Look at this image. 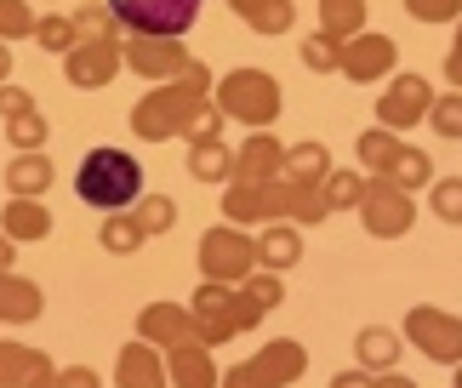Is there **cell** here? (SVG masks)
<instances>
[{"label": "cell", "instance_id": "cell-36", "mask_svg": "<svg viewBox=\"0 0 462 388\" xmlns=\"http://www.w3.org/2000/svg\"><path fill=\"white\" fill-rule=\"evenodd\" d=\"M240 291H245V297H252V303H257L263 314H269V309H280V303H286V286H280V274H274V269H252V274H245V280H240Z\"/></svg>", "mask_w": 462, "mask_h": 388}, {"label": "cell", "instance_id": "cell-12", "mask_svg": "<svg viewBox=\"0 0 462 388\" xmlns=\"http://www.w3.org/2000/svg\"><path fill=\"white\" fill-rule=\"evenodd\" d=\"M429 103H434V86L422 75H394L388 80V92L377 97V126L388 132H411L429 120Z\"/></svg>", "mask_w": 462, "mask_h": 388}, {"label": "cell", "instance_id": "cell-7", "mask_svg": "<svg viewBox=\"0 0 462 388\" xmlns=\"http://www.w3.org/2000/svg\"><path fill=\"white\" fill-rule=\"evenodd\" d=\"M257 269V252H252V235L235 223H217L200 235V274L211 286H240L245 274Z\"/></svg>", "mask_w": 462, "mask_h": 388}, {"label": "cell", "instance_id": "cell-8", "mask_svg": "<svg viewBox=\"0 0 462 388\" xmlns=\"http://www.w3.org/2000/svg\"><path fill=\"white\" fill-rule=\"evenodd\" d=\"M354 211H360L365 235H377V240H394V235H405V228L417 223V200L405 189H394L388 178H371Z\"/></svg>", "mask_w": 462, "mask_h": 388}, {"label": "cell", "instance_id": "cell-42", "mask_svg": "<svg viewBox=\"0 0 462 388\" xmlns=\"http://www.w3.org/2000/svg\"><path fill=\"white\" fill-rule=\"evenodd\" d=\"M34 34V6L29 0H0V41H23Z\"/></svg>", "mask_w": 462, "mask_h": 388}, {"label": "cell", "instance_id": "cell-43", "mask_svg": "<svg viewBox=\"0 0 462 388\" xmlns=\"http://www.w3.org/2000/svg\"><path fill=\"white\" fill-rule=\"evenodd\" d=\"M429 206H434L439 223H462V178H439L434 194H429Z\"/></svg>", "mask_w": 462, "mask_h": 388}, {"label": "cell", "instance_id": "cell-32", "mask_svg": "<svg viewBox=\"0 0 462 388\" xmlns=\"http://www.w3.org/2000/svg\"><path fill=\"white\" fill-rule=\"evenodd\" d=\"M132 217H137V228H143V240H154V235H166V228L177 223V200L171 194H137Z\"/></svg>", "mask_w": 462, "mask_h": 388}, {"label": "cell", "instance_id": "cell-3", "mask_svg": "<svg viewBox=\"0 0 462 388\" xmlns=\"http://www.w3.org/2000/svg\"><path fill=\"white\" fill-rule=\"evenodd\" d=\"M189 314H194V337H200L206 348H223L228 337H240V331H257V320H263V309H257L240 286H211V280L194 291Z\"/></svg>", "mask_w": 462, "mask_h": 388}, {"label": "cell", "instance_id": "cell-30", "mask_svg": "<svg viewBox=\"0 0 462 388\" xmlns=\"http://www.w3.org/2000/svg\"><path fill=\"white\" fill-rule=\"evenodd\" d=\"M228 166H235V149H223V137L189 149V178L194 183H228Z\"/></svg>", "mask_w": 462, "mask_h": 388}, {"label": "cell", "instance_id": "cell-15", "mask_svg": "<svg viewBox=\"0 0 462 388\" xmlns=\"http://www.w3.org/2000/svg\"><path fill=\"white\" fill-rule=\"evenodd\" d=\"M280 161H286V143H274L269 132H252L235 149V166H228V183H274Z\"/></svg>", "mask_w": 462, "mask_h": 388}, {"label": "cell", "instance_id": "cell-25", "mask_svg": "<svg viewBox=\"0 0 462 388\" xmlns=\"http://www.w3.org/2000/svg\"><path fill=\"white\" fill-rule=\"evenodd\" d=\"M280 178H286V183H326L331 178V154H326V143H314V137H309V143H291L286 149V161H280Z\"/></svg>", "mask_w": 462, "mask_h": 388}, {"label": "cell", "instance_id": "cell-9", "mask_svg": "<svg viewBox=\"0 0 462 388\" xmlns=\"http://www.w3.org/2000/svg\"><path fill=\"white\" fill-rule=\"evenodd\" d=\"M405 337H411V348H422L429 360L457 365L462 360V314H446V309H434V303H417L411 314H405Z\"/></svg>", "mask_w": 462, "mask_h": 388}, {"label": "cell", "instance_id": "cell-27", "mask_svg": "<svg viewBox=\"0 0 462 388\" xmlns=\"http://www.w3.org/2000/svg\"><path fill=\"white\" fill-rule=\"evenodd\" d=\"M365 0H319V34H331V41L365 34Z\"/></svg>", "mask_w": 462, "mask_h": 388}, {"label": "cell", "instance_id": "cell-21", "mask_svg": "<svg viewBox=\"0 0 462 388\" xmlns=\"http://www.w3.org/2000/svg\"><path fill=\"white\" fill-rule=\"evenodd\" d=\"M46 309V297H41V286L34 280H23V274H0V326H29L34 314Z\"/></svg>", "mask_w": 462, "mask_h": 388}, {"label": "cell", "instance_id": "cell-34", "mask_svg": "<svg viewBox=\"0 0 462 388\" xmlns=\"http://www.w3.org/2000/svg\"><path fill=\"white\" fill-rule=\"evenodd\" d=\"M6 143L17 154H23V149H46V115L34 109V103H29V109H17V115H6Z\"/></svg>", "mask_w": 462, "mask_h": 388}, {"label": "cell", "instance_id": "cell-4", "mask_svg": "<svg viewBox=\"0 0 462 388\" xmlns=\"http://www.w3.org/2000/svg\"><path fill=\"white\" fill-rule=\"evenodd\" d=\"M211 103L223 109V120H240V126H252V132H269L280 120V80L269 75V69H235V75L217 80Z\"/></svg>", "mask_w": 462, "mask_h": 388}, {"label": "cell", "instance_id": "cell-49", "mask_svg": "<svg viewBox=\"0 0 462 388\" xmlns=\"http://www.w3.org/2000/svg\"><path fill=\"white\" fill-rule=\"evenodd\" d=\"M12 257H17V240H6V235H0V274L12 269Z\"/></svg>", "mask_w": 462, "mask_h": 388}, {"label": "cell", "instance_id": "cell-19", "mask_svg": "<svg viewBox=\"0 0 462 388\" xmlns=\"http://www.w3.org/2000/svg\"><path fill=\"white\" fill-rule=\"evenodd\" d=\"M166 383L171 388H217L211 348L206 343H177V348H166Z\"/></svg>", "mask_w": 462, "mask_h": 388}, {"label": "cell", "instance_id": "cell-50", "mask_svg": "<svg viewBox=\"0 0 462 388\" xmlns=\"http://www.w3.org/2000/svg\"><path fill=\"white\" fill-rule=\"evenodd\" d=\"M6 69H12V58H6V46H0V86H6Z\"/></svg>", "mask_w": 462, "mask_h": 388}, {"label": "cell", "instance_id": "cell-23", "mask_svg": "<svg viewBox=\"0 0 462 388\" xmlns=\"http://www.w3.org/2000/svg\"><path fill=\"white\" fill-rule=\"evenodd\" d=\"M51 372V360L29 343H0V388H34Z\"/></svg>", "mask_w": 462, "mask_h": 388}, {"label": "cell", "instance_id": "cell-16", "mask_svg": "<svg viewBox=\"0 0 462 388\" xmlns=\"http://www.w3.org/2000/svg\"><path fill=\"white\" fill-rule=\"evenodd\" d=\"M137 337L154 348H177V343H200L194 337V314L183 303H149L137 314Z\"/></svg>", "mask_w": 462, "mask_h": 388}, {"label": "cell", "instance_id": "cell-44", "mask_svg": "<svg viewBox=\"0 0 462 388\" xmlns=\"http://www.w3.org/2000/svg\"><path fill=\"white\" fill-rule=\"evenodd\" d=\"M34 388H103V377L92 372V365H63V372L51 365V372L34 383Z\"/></svg>", "mask_w": 462, "mask_h": 388}, {"label": "cell", "instance_id": "cell-5", "mask_svg": "<svg viewBox=\"0 0 462 388\" xmlns=\"http://www.w3.org/2000/svg\"><path fill=\"white\" fill-rule=\"evenodd\" d=\"M303 372H309V348L291 343V337H274L257 355H245L240 365L217 372V388H291Z\"/></svg>", "mask_w": 462, "mask_h": 388}, {"label": "cell", "instance_id": "cell-41", "mask_svg": "<svg viewBox=\"0 0 462 388\" xmlns=\"http://www.w3.org/2000/svg\"><path fill=\"white\" fill-rule=\"evenodd\" d=\"M429 126L439 137H462V92H446V97L429 103Z\"/></svg>", "mask_w": 462, "mask_h": 388}, {"label": "cell", "instance_id": "cell-2", "mask_svg": "<svg viewBox=\"0 0 462 388\" xmlns=\"http://www.w3.org/2000/svg\"><path fill=\"white\" fill-rule=\"evenodd\" d=\"M75 194L97 211H132L143 194V166L126 149H92L75 171Z\"/></svg>", "mask_w": 462, "mask_h": 388}, {"label": "cell", "instance_id": "cell-38", "mask_svg": "<svg viewBox=\"0 0 462 388\" xmlns=\"http://www.w3.org/2000/svg\"><path fill=\"white\" fill-rule=\"evenodd\" d=\"M217 137H223V109L206 97L200 109H194V120L183 126V143H189V149H200V143H217Z\"/></svg>", "mask_w": 462, "mask_h": 388}, {"label": "cell", "instance_id": "cell-18", "mask_svg": "<svg viewBox=\"0 0 462 388\" xmlns=\"http://www.w3.org/2000/svg\"><path fill=\"white\" fill-rule=\"evenodd\" d=\"M252 252H257V269L286 274L291 263H303V228H297V223H263V235L252 240Z\"/></svg>", "mask_w": 462, "mask_h": 388}, {"label": "cell", "instance_id": "cell-40", "mask_svg": "<svg viewBox=\"0 0 462 388\" xmlns=\"http://www.w3.org/2000/svg\"><path fill=\"white\" fill-rule=\"evenodd\" d=\"M337 58H343V41H331V34H309L303 41V63L314 75H337Z\"/></svg>", "mask_w": 462, "mask_h": 388}, {"label": "cell", "instance_id": "cell-10", "mask_svg": "<svg viewBox=\"0 0 462 388\" xmlns=\"http://www.w3.org/2000/svg\"><path fill=\"white\" fill-rule=\"evenodd\" d=\"M120 63H126L132 75H143L149 86H160V80H177L194 58L183 51V41H166V34H132V41H120Z\"/></svg>", "mask_w": 462, "mask_h": 388}, {"label": "cell", "instance_id": "cell-20", "mask_svg": "<svg viewBox=\"0 0 462 388\" xmlns=\"http://www.w3.org/2000/svg\"><path fill=\"white\" fill-rule=\"evenodd\" d=\"M51 161H46V149H23V154H12V166H6V189H12V200H41V194L51 189Z\"/></svg>", "mask_w": 462, "mask_h": 388}, {"label": "cell", "instance_id": "cell-11", "mask_svg": "<svg viewBox=\"0 0 462 388\" xmlns=\"http://www.w3.org/2000/svg\"><path fill=\"white\" fill-rule=\"evenodd\" d=\"M286 200H291L286 178H274V183H228L223 217L235 228H245V223H286Z\"/></svg>", "mask_w": 462, "mask_h": 388}, {"label": "cell", "instance_id": "cell-14", "mask_svg": "<svg viewBox=\"0 0 462 388\" xmlns=\"http://www.w3.org/2000/svg\"><path fill=\"white\" fill-rule=\"evenodd\" d=\"M394 58H400V46L388 41V34H354V41H343V58H337V69H343L348 80H360V86H371V80H388L394 75Z\"/></svg>", "mask_w": 462, "mask_h": 388}, {"label": "cell", "instance_id": "cell-48", "mask_svg": "<svg viewBox=\"0 0 462 388\" xmlns=\"http://www.w3.org/2000/svg\"><path fill=\"white\" fill-rule=\"evenodd\" d=\"M377 388H417V383L400 377V365H394V372H377Z\"/></svg>", "mask_w": 462, "mask_h": 388}, {"label": "cell", "instance_id": "cell-13", "mask_svg": "<svg viewBox=\"0 0 462 388\" xmlns=\"http://www.w3.org/2000/svg\"><path fill=\"white\" fill-rule=\"evenodd\" d=\"M120 75V41H75L63 51V80L75 92H97Z\"/></svg>", "mask_w": 462, "mask_h": 388}, {"label": "cell", "instance_id": "cell-37", "mask_svg": "<svg viewBox=\"0 0 462 388\" xmlns=\"http://www.w3.org/2000/svg\"><path fill=\"white\" fill-rule=\"evenodd\" d=\"M319 194H326V206H331V211H348V206H360L365 178H360V171H331V178L319 183Z\"/></svg>", "mask_w": 462, "mask_h": 388}, {"label": "cell", "instance_id": "cell-46", "mask_svg": "<svg viewBox=\"0 0 462 388\" xmlns=\"http://www.w3.org/2000/svg\"><path fill=\"white\" fill-rule=\"evenodd\" d=\"M29 92H23V86H0V115H17V109H29Z\"/></svg>", "mask_w": 462, "mask_h": 388}, {"label": "cell", "instance_id": "cell-39", "mask_svg": "<svg viewBox=\"0 0 462 388\" xmlns=\"http://www.w3.org/2000/svg\"><path fill=\"white\" fill-rule=\"evenodd\" d=\"M34 41H41L46 51H58V58H63V51L75 46V23H69L63 12H51V17H34Z\"/></svg>", "mask_w": 462, "mask_h": 388}, {"label": "cell", "instance_id": "cell-35", "mask_svg": "<svg viewBox=\"0 0 462 388\" xmlns=\"http://www.w3.org/2000/svg\"><path fill=\"white\" fill-rule=\"evenodd\" d=\"M326 217H331L326 194H319L314 183H291V200H286V223H303V228H314V223H326Z\"/></svg>", "mask_w": 462, "mask_h": 388}, {"label": "cell", "instance_id": "cell-26", "mask_svg": "<svg viewBox=\"0 0 462 388\" xmlns=\"http://www.w3.org/2000/svg\"><path fill=\"white\" fill-rule=\"evenodd\" d=\"M228 6H235V12H240V23H245V29H257V34H286V29H291V17H297L291 0H228Z\"/></svg>", "mask_w": 462, "mask_h": 388}, {"label": "cell", "instance_id": "cell-24", "mask_svg": "<svg viewBox=\"0 0 462 388\" xmlns=\"http://www.w3.org/2000/svg\"><path fill=\"white\" fill-rule=\"evenodd\" d=\"M0 235L17 245H34L51 235V211L41 200H6V217H0Z\"/></svg>", "mask_w": 462, "mask_h": 388}, {"label": "cell", "instance_id": "cell-1", "mask_svg": "<svg viewBox=\"0 0 462 388\" xmlns=\"http://www.w3.org/2000/svg\"><path fill=\"white\" fill-rule=\"evenodd\" d=\"M211 97V69L194 58L177 80H160L149 86L143 97L132 103V132L143 143H166V137H183V126L194 120V109Z\"/></svg>", "mask_w": 462, "mask_h": 388}, {"label": "cell", "instance_id": "cell-17", "mask_svg": "<svg viewBox=\"0 0 462 388\" xmlns=\"http://www.w3.org/2000/svg\"><path fill=\"white\" fill-rule=\"evenodd\" d=\"M115 383L120 388H166V360H160L154 343H120L115 355Z\"/></svg>", "mask_w": 462, "mask_h": 388}, {"label": "cell", "instance_id": "cell-51", "mask_svg": "<svg viewBox=\"0 0 462 388\" xmlns=\"http://www.w3.org/2000/svg\"><path fill=\"white\" fill-rule=\"evenodd\" d=\"M451 58H462V17H457V46H451Z\"/></svg>", "mask_w": 462, "mask_h": 388}, {"label": "cell", "instance_id": "cell-22", "mask_svg": "<svg viewBox=\"0 0 462 388\" xmlns=\"http://www.w3.org/2000/svg\"><path fill=\"white\" fill-rule=\"evenodd\" d=\"M405 355V337L388 326H365L360 337H354V360H360V372H394Z\"/></svg>", "mask_w": 462, "mask_h": 388}, {"label": "cell", "instance_id": "cell-52", "mask_svg": "<svg viewBox=\"0 0 462 388\" xmlns=\"http://www.w3.org/2000/svg\"><path fill=\"white\" fill-rule=\"evenodd\" d=\"M457 388H462V360H457Z\"/></svg>", "mask_w": 462, "mask_h": 388}, {"label": "cell", "instance_id": "cell-31", "mask_svg": "<svg viewBox=\"0 0 462 388\" xmlns=\"http://www.w3.org/2000/svg\"><path fill=\"white\" fill-rule=\"evenodd\" d=\"M383 178L394 183V189H405V194H417V189H429V183H434V166H429V154H422V149H400V154H394V166H388Z\"/></svg>", "mask_w": 462, "mask_h": 388}, {"label": "cell", "instance_id": "cell-29", "mask_svg": "<svg viewBox=\"0 0 462 388\" xmlns=\"http://www.w3.org/2000/svg\"><path fill=\"white\" fill-rule=\"evenodd\" d=\"M69 23H75V41H120V23L103 0H80V6L69 12Z\"/></svg>", "mask_w": 462, "mask_h": 388}, {"label": "cell", "instance_id": "cell-47", "mask_svg": "<svg viewBox=\"0 0 462 388\" xmlns=\"http://www.w3.org/2000/svg\"><path fill=\"white\" fill-rule=\"evenodd\" d=\"M331 388H377V372H360V365H354V372H337Z\"/></svg>", "mask_w": 462, "mask_h": 388}, {"label": "cell", "instance_id": "cell-6", "mask_svg": "<svg viewBox=\"0 0 462 388\" xmlns=\"http://www.w3.org/2000/svg\"><path fill=\"white\" fill-rule=\"evenodd\" d=\"M115 12L120 29L132 34H166V41H183L200 17V0H103Z\"/></svg>", "mask_w": 462, "mask_h": 388}, {"label": "cell", "instance_id": "cell-45", "mask_svg": "<svg viewBox=\"0 0 462 388\" xmlns=\"http://www.w3.org/2000/svg\"><path fill=\"white\" fill-rule=\"evenodd\" d=\"M405 12H411L417 23H457L462 0H405Z\"/></svg>", "mask_w": 462, "mask_h": 388}, {"label": "cell", "instance_id": "cell-28", "mask_svg": "<svg viewBox=\"0 0 462 388\" xmlns=\"http://www.w3.org/2000/svg\"><path fill=\"white\" fill-rule=\"evenodd\" d=\"M354 149H360V161H365V171H371V178H383V171L394 166V154H400L405 143H400V132H388V126H371V132H360V137H354Z\"/></svg>", "mask_w": 462, "mask_h": 388}, {"label": "cell", "instance_id": "cell-33", "mask_svg": "<svg viewBox=\"0 0 462 388\" xmlns=\"http://www.w3.org/2000/svg\"><path fill=\"white\" fill-rule=\"evenodd\" d=\"M97 240H103V252L126 257V252H137V245H143V228H137L132 211H109V217H103V228H97Z\"/></svg>", "mask_w": 462, "mask_h": 388}]
</instances>
